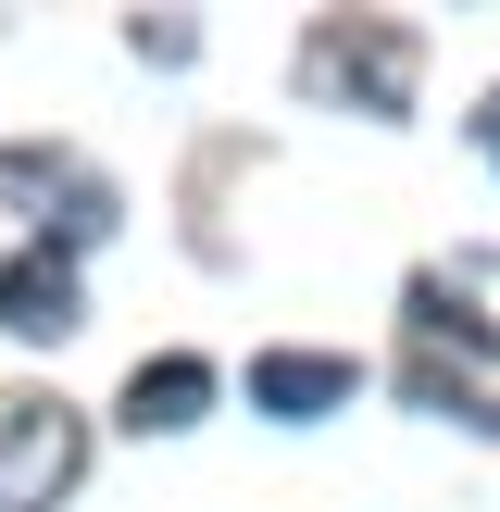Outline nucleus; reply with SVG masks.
<instances>
[{
  "label": "nucleus",
  "mask_w": 500,
  "mask_h": 512,
  "mask_svg": "<svg viewBox=\"0 0 500 512\" xmlns=\"http://www.w3.org/2000/svg\"><path fill=\"white\" fill-rule=\"evenodd\" d=\"M75 475H88V425L63 400H38V388L0 400V512H50Z\"/></svg>",
  "instance_id": "1"
},
{
  "label": "nucleus",
  "mask_w": 500,
  "mask_h": 512,
  "mask_svg": "<svg viewBox=\"0 0 500 512\" xmlns=\"http://www.w3.org/2000/svg\"><path fill=\"white\" fill-rule=\"evenodd\" d=\"M0 188L38 213V250H88L100 225H113V188H100L75 150H38V138H13L0 150Z\"/></svg>",
  "instance_id": "2"
},
{
  "label": "nucleus",
  "mask_w": 500,
  "mask_h": 512,
  "mask_svg": "<svg viewBox=\"0 0 500 512\" xmlns=\"http://www.w3.org/2000/svg\"><path fill=\"white\" fill-rule=\"evenodd\" d=\"M300 63H313V88H350L363 113H400L413 100V38L400 25H325Z\"/></svg>",
  "instance_id": "3"
},
{
  "label": "nucleus",
  "mask_w": 500,
  "mask_h": 512,
  "mask_svg": "<svg viewBox=\"0 0 500 512\" xmlns=\"http://www.w3.org/2000/svg\"><path fill=\"white\" fill-rule=\"evenodd\" d=\"M0 325H13V338H75V325H88L75 250H13V263H0Z\"/></svg>",
  "instance_id": "4"
},
{
  "label": "nucleus",
  "mask_w": 500,
  "mask_h": 512,
  "mask_svg": "<svg viewBox=\"0 0 500 512\" xmlns=\"http://www.w3.org/2000/svg\"><path fill=\"white\" fill-rule=\"evenodd\" d=\"M350 388H363V375H350L338 350H263V363H250V400H263V413H288V425L338 413Z\"/></svg>",
  "instance_id": "5"
},
{
  "label": "nucleus",
  "mask_w": 500,
  "mask_h": 512,
  "mask_svg": "<svg viewBox=\"0 0 500 512\" xmlns=\"http://www.w3.org/2000/svg\"><path fill=\"white\" fill-rule=\"evenodd\" d=\"M200 400H213V363L200 350H163V363L125 375V425L138 438H175V425H200Z\"/></svg>",
  "instance_id": "6"
},
{
  "label": "nucleus",
  "mask_w": 500,
  "mask_h": 512,
  "mask_svg": "<svg viewBox=\"0 0 500 512\" xmlns=\"http://www.w3.org/2000/svg\"><path fill=\"white\" fill-rule=\"evenodd\" d=\"M475 150H488V163H500V88L475 100Z\"/></svg>",
  "instance_id": "7"
}]
</instances>
